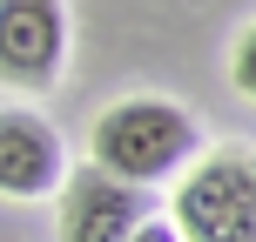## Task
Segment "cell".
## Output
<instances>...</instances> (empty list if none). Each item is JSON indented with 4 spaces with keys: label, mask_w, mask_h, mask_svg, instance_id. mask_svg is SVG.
<instances>
[{
    "label": "cell",
    "mask_w": 256,
    "mask_h": 242,
    "mask_svg": "<svg viewBox=\"0 0 256 242\" xmlns=\"http://www.w3.org/2000/svg\"><path fill=\"white\" fill-rule=\"evenodd\" d=\"M88 148H94V168H108V175L148 189V182H168V175L189 168L196 121L182 115L176 101H162V94H135V101H115L102 121H94Z\"/></svg>",
    "instance_id": "6da1fadb"
},
{
    "label": "cell",
    "mask_w": 256,
    "mask_h": 242,
    "mask_svg": "<svg viewBox=\"0 0 256 242\" xmlns=\"http://www.w3.org/2000/svg\"><path fill=\"white\" fill-rule=\"evenodd\" d=\"M168 222L182 242H256V148L230 141L216 155H196L176 182Z\"/></svg>",
    "instance_id": "7a4b0ae2"
},
{
    "label": "cell",
    "mask_w": 256,
    "mask_h": 242,
    "mask_svg": "<svg viewBox=\"0 0 256 242\" xmlns=\"http://www.w3.org/2000/svg\"><path fill=\"white\" fill-rule=\"evenodd\" d=\"M68 67V13L61 0H0V81L48 88Z\"/></svg>",
    "instance_id": "3957f363"
},
{
    "label": "cell",
    "mask_w": 256,
    "mask_h": 242,
    "mask_svg": "<svg viewBox=\"0 0 256 242\" xmlns=\"http://www.w3.org/2000/svg\"><path fill=\"white\" fill-rule=\"evenodd\" d=\"M142 222H148V195L108 168L74 175L61 195V242H135Z\"/></svg>",
    "instance_id": "277c9868"
},
{
    "label": "cell",
    "mask_w": 256,
    "mask_h": 242,
    "mask_svg": "<svg viewBox=\"0 0 256 242\" xmlns=\"http://www.w3.org/2000/svg\"><path fill=\"white\" fill-rule=\"evenodd\" d=\"M68 182V148L40 115L27 108H0V195L40 202Z\"/></svg>",
    "instance_id": "5b68a950"
},
{
    "label": "cell",
    "mask_w": 256,
    "mask_h": 242,
    "mask_svg": "<svg viewBox=\"0 0 256 242\" xmlns=\"http://www.w3.org/2000/svg\"><path fill=\"white\" fill-rule=\"evenodd\" d=\"M230 81H236V94H250V101H256V27L236 40V54H230Z\"/></svg>",
    "instance_id": "8992f818"
},
{
    "label": "cell",
    "mask_w": 256,
    "mask_h": 242,
    "mask_svg": "<svg viewBox=\"0 0 256 242\" xmlns=\"http://www.w3.org/2000/svg\"><path fill=\"white\" fill-rule=\"evenodd\" d=\"M135 242H182V236H176V222L148 216V222H142V229H135Z\"/></svg>",
    "instance_id": "52a82bcc"
}]
</instances>
